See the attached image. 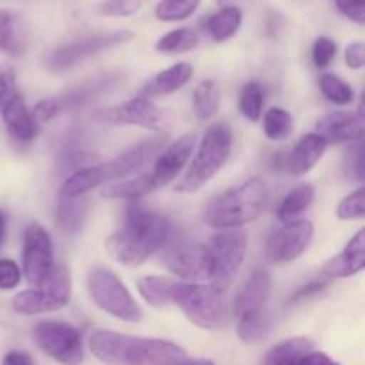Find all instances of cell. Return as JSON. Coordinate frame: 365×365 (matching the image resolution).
<instances>
[{
    "mask_svg": "<svg viewBox=\"0 0 365 365\" xmlns=\"http://www.w3.org/2000/svg\"><path fill=\"white\" fill-rule=\"evenodd\" d=\"M248 237L242 228L220 230L207 246L209 252L210 284L217 291H225L234 284L246 257Z\"/></svg>",
    "mask_w": 365,
    "mask_h": 365,
    "instance_id": "ba28073f",
    "label": "cell"
},
{
    "mask_svg": "<svg viewBox=\"0 0 365 365\" xmlns=\"http://www.w3.org/2000/svg\"><path fill=\"white\" fill-rule=\"evenodd\" d=\"M24 277L29 284L39 287L53 271V245L45 227L38 223L29 225L24 235Z\"/></svg>",
    "mask_w": 365,
    "mask_h": 365,
    "instance_id": "5bb4252c",
    "label": "cell"
},
{
    "mask_svg": "<svg viewBox=\"0 0 365 365\" xmlns=\"http://www.w3.org/2000/svg\"><path fill=\"white\" fill-rule=\"evenodd\" d=\"M365 216V192L364 187L360 185L356 191H353L351 195L346 196L337 207V217L344 221H353V220H362Z\"/></svg>",
    "mask_w": 365,
    "mask_h": 365,
    "instance_id": "f35d334b",
    "label": "cell"
},
{
    "mask_svg": "<svg viewBox=\"0 0 365 365\" xmlns=\"http://www.w3.org/2000/svg\"><path fill=\"white\" fill-rule=\"evenodd\" d=\"M232 143H234V132L228 123H214L212 127L207 128L191 166L180 178L175 191L184 195L200 191L225 166L230 157Z\"/></svg>",
    "mask_w": 365,
    "mask_h": 365,
    "instance_id": "5b68a950",
    "label": "cell"
},
{
    "mask_svg": "<svg viewBox=\"0 0 365 365\" xmlns=\"http://www.w3.org/2000/svg\"><path fill=\"white\" fill-rule=\"evenodd\" d=\"M71 296V274L68 267L57 266L39 287L18 292L11 307L21 316L53 312L68 305Z\"/></svg>",
    "mask_w": 365,
    "mask_h": 365,
    "instance_id": "9c48e42d",
    "label": "cell"
},
{
    "mask_svg": "<svg viewBox=\"0 0 365 365\" xmlns=\"http://www.w3.org/2000/svg\"><path fill=\"white\" fill-rule=\"evenodd\" d=\"M264 109V88L260 82H248L239 95V110L250 121H259Z\"/></svg>",
    "mask_w": 365,
    "mask_h": 365,
    "instance_id": "d6a6232c",
    "label": "cell"
},
{
    "mask_svg": "<svg viewBox=\"0 0 365 365\" xmlns=\"http://www.w3.org/2000/svg\"><path fill=\"white\" fill-rule=\"evenodd\" d=\"M134 38L130 31H114L103 32V34H91L84 38L73 39V41L63 43L50 50L45 57V66L50 71H66L88 57L96 56L113 46L123 45Z\"/></svg>",
    "mask_w": 365,
    "mask_h": 365,
    "instance_id": "30bf717a",
    "label": "cell"
},
{
    "mask_svg": "<svg viewBox=\"0 0 365 365\" xmlns=\"http://www.w3.org/2000/svg\"><path fill=\"white\" fill-rule=\"evenodd\" d=\"M292 132V116L282 107H271L264 114V134L271 141H282Z\"/></svg>",
    "mask_w": 365,
    "mask_h": 365,
    "instance_id": "836d02e7",
    "label": "cell"
},
{
    "mask_svg": "<svg viewBox=\"0 0 365 365\" xmlns=\"http://www.w3.org/2000/svg\"><path fill=\"white\" fill-rule=\"evenodd\" d=\"M150 192H152V189H150L148 177H146V173H143L134 178H125L118 184H107L100 191V195L107 200H138L150 195Z\"/></svg>",
    "mask_w": 365,
    "mask_h": 365,
    "instance_id": "f546056e",
    "label": "cell"
},
{
    "mask_svg": "<svg viewBox=\"0 0 365 365\" xmlns=\"http://www.w3.org/2000/svg\"><path fill=\"white\" fill-rule=\"evenodd\" d=\"M351 157L355 160L349 163V168H351L349 171H353V177H355L356 180L364 182V155H362V145H360V143L356 145V148L353 150Z\"/></svg>",
    "mask_w": 365,
    "mask_h": 365,
    "instance_id": "c3c4849f",
    "label": "cell"
},
{
    "mask_svg": "<svg viewBox=\"0 0 365 365\" xmlns=\"http://www.w3.org/2000/svg\"><path fill=\"white\" fill-rule=\"evenodd\" d=\"M335 53H337V43L334 39L327 38V36H321V38L316 39L312 48V61L316 64V68L324 70V68L330 66Z\"/></svg>",
    "mask_w": 365,
    "mask_h": 365,
    "instance_id": "ab89813d",
    "label": "cell"
},
{
    "mask_svg": "<svg viewBox=\"0 0 365 365\" xmlns=\"http://www.w3.org/2000/svg\"><path fill=\"white\" fill-rule=\"evenodd\" d=\"M198 41V32L195 29L180 27L160 36L155 43V50L160 53H182L196 48Z\"/></svg>",
    "mask_w": 365,
    "mask_h": 365,
    "instance_id": "1f68e13d",
    "label": "cell"
},
{
    "mask_svg": "<svg viewBox=\"0 0 365 365\" xmlns=\"http://www.w3.org/2000/svg\"><path fill=\"white\" fill-rule=\"evenodd\" d=\"M160 250H163L160 262L175 277L191 282L210 280L209 252L205 245L192 239H173V241L168 239Z\"/></svg>",
    "mask_w": 365,
    "mask_h": 365,
    "instance_id": "7c38bea8",
    "label": "cell"
},
{
    "mask_svg": "<svg viewBox=\"0 0 365 365\" xmlns=\"http://www.w3.org/2000/svg\"><path fill=\"white\" fill-rule=\"evenodd\" d=\"M242 24V11L235 6H227L214 13L207 20L205 29L210 38L217 43H223L230 39L239 31Z\"/></svg>",
    "mask_w": 365,
    "mask_h": 365,
    "instance_id": "4316f807",
    "label": "cell"
},
{
    "mask_svg": "<svg viewBox=\"0 0 365 365\" xmlns=\"http://www.w3.org/2000/svg\"><path fill=\"white\" fill-rule=\"evenodd\" d=\"M36 346L63 365H81L84 360L81 331L63 321H41L32 330Z\"/></svg>",
    "mask_w": 365,
    "mask_h": 365,
    "instance_id": "8fae6325",
    "label": "cell"
},
{
    "mask_svg": "<svg viewBox=\"0 0 365 365\" xmlns=\"http://www.w3.org/2000/svg\"><path fill=\"white\" fill-rule=\"evenodd\" d=\"M271 292V278L266 271L259 269L248 278L245 287L237 294L234 303V312L237 317L250 314H262Z\"/></svg>",
    "mask_w": 365,
    "mask_h": 365,
    "instance_id": "d6986e66",
    "label": "cell"
},
{
    "mask_svg": "<svg viewBox=\"0 0 365 365\" xmlns=\"http://www.w3.org/2000/svg\"><path fill=\"white\" fill-rule=\"evenodd\" d=\"M327 145L328 143L319 134H316V132L303 135L296 143V146L292 148L291 155L287 159V168L291 171V175L302 177V175L309 173L323 159L324 152H327Z\"/></svg>",
    "mask_w": 365,
    "mask_h": 365,
    "instance_id": "44dd1931",
    "label": "cell"
},
{
    "mask_svg": "<svg viewBox=\"0 0 365 365\" xmlns=\"http://www.w3.org/2000/svg\"><path fill=\"white\" fill-rule=\"evenodd\" d=\"M237 335L246 344L260 342L266 339L269 331V321L262 314H250V316L237 317Z\"/></svg>",
    "mask_w": 365,
    "mask_h": 365,
    "instance_id": "d590c367",
    "label": "cell"
},
{
    "mask_svg": "<svg viewBox=\"0 0 365 365\" xmlns=\"http://www.w3.org/2000/svg\"><path fill=\"white\" fill-rule=\"evenodd\" d=\"M314 344L310 339L307 337H292L287 341L280 342L274 348H271L267 351V355L264 356L262 365H294L302 359L303 355H307L309 351H312Z\"/></svg>",
    "mask_w": 365,
    "mask_h": 365,
    "instance_id": "83f0119b",
    "label": "cell"
},
{
    "mask_svg": "<svg viewBox=\"0 0 365 365\" xmlns=\"http://www.w3.org/2000/svg\"><path fill=\"white\" fill-rule=\"evenodd\" d=\"M202 0H160L155 7V16L160 21H182L198 9Z\"/></svg>",
    "mask_w": 365,
    "mask_h": 365,
    "instance_id": "8d00e7d4",
    "label": "cell"
},
{
    "mask_svg": "<svg viewBox=\"0 0 365 365\" xmlns=\"http://www.w3.org/2000/svg\"><path fill=\"white\" fill-rule=\"evenodd\" d=\"M180 365H216V364H214L212 360H207V359H196V360L187 359L185 362H182Z\"/></svg>",
    "mask_w": 365,
    "mask_h": 365,
    "instance_id": "f907efd6",
    "label": "cell"
},
{
    "mask_svg": "<svg viewBox=\"0 0 365 365\" xmlns=\"http://www.w3.org/2000/svg\"><path fill=\"white\" fill-rule=\"evenodd\" d=\"M195 143L196 134L195 132H189V134H184L180 139L171 143V145L157 157L155 164H153V171L146 173L152 192L164 187V185L171 184V182L180 175V171L184 170L185 164H187L189 157L192 155Z\"/></svg>",
    "mask_w": 365,
    "mask_h": 365,
    "instance_id": "2e32d148",
    "label": "cell"
},
{
    "mask_svg": "<svg viewBox=\"0 0 365 365\" xmlns=\"http://www.w3.org/2000/svg\"><path fill=\"white\" fill-rule=\"evenodd\" d=\"M171 303L184 312L195 327L216 331L225 324V303L221 291L212 285L177 284L171 291Z\"/></svg>",
    "mask_w": 365,
    "mask_h": 365,
    "instance_id": "8992f818",
    "label": "cell"
},
{
    "mask_svg": "<svg viewBox=\"0 0 365 365\" xmlns=\"http://www.w3.org/2000/svg\"><path fill=\"white\" fill-rule=\"evenodd\" d=\"M267 196L269 189L262 178H248L214 198L203 212V221L216 230L241 228L262 214Z\"/></svg>",
    "mask_w": 365,
    "mask_h": 365,
    "instance_id": "277c9868",
    "label": "cell"
},
{
    "mask_svg": "<svg viewBox=\"0 0 365 365\" xmlns=\"http://www.w3.org/2000/svg\"><path fill=\"white\" fill-rule=\"evenodd\" d=\"M314 239V225L307 220L292 221L285 223L267 239L264 246V257L267 264L273 266H282L292 260L299 259L309 248Z\"/></svg>",
    "mask_w": 365,
    "mask_h": 365,
    "instance_id": "4fadbf2b",
    "label": "cell"
},
{
    "mask_svg": "<svg viewBox=\"0 0 365 365\" xmlns=\"http://www.w3.org/2000/svg\"><path fill=\"white\" fill-rule=\"evenodd\" d=\"M96 120L109 125H135L145 128H160L164 121V113L150 102L145 96H135L127 102L116 103V106L106 107L96 113Z\"/></svg>",
    "mask_w": 365,
    "mask_h": 365,
    "instance_id": "9a60e30c",
    "label": "cell"
},
{
    "mask_svg": "<svg viewBox=\"0 0 365 365\" xmlns=\"http://www.w3.org/2000/svg\"><path fill=\"white\" fill-rule=\"evenodd\" d=\"M220 88L214 81H203L192 93V109L200 121H209L220 109Z\"/></svg>",
    "mask_w": 365,
    "mask_h": 365,
    "instance_id": "f1b7e54d",
    "label": "cell"
},
{
    "mask_svg": "<svg viewBox=\"0 0 365 365\" xmlns=\"http://www.w3.org/2000/svg\"><path fill=\"white\" fill-rule=\"evenodd\" d=\"M173 285L175 282L166 277H143L138 282V291L148 305L166 307L171 303Z\"/></svg>",
    "mask_w": 365,
    "mask_h": 365,
    "instance_id": "4dcf8cb0",
    "label": "cell"
},
{
    "mask_svg": "<svg viewBox=\"0 0 365 365\" xmlns=\"http://www.w3.org/2000/svg\"><path fill=\"white\" fill-rule=\"evenodd\" d=\"M294 365H341V364L335 362L334 359H330L327 353L314 351L312 349V351H309L307 355H303Z\"/></svg>",
    "mask_w": 365,
    "mask_h": 365,
    "instance_id": "7dc6e473",
    "label": "cell"
},
{
    "mask_svg": "<svg viewBox=\"0 0 365 365\" xmlns=\"http://www.w3.org/2000/svg\"><path fill=\"white\" fill-rule=\"evenodd\" d=\"M16 93V75H14L13 68L0 64V110Z\"/></svg>",
    "mask_w": 365,
    "mask_h": 365,
    "instance_id": "b9f144b4",
    "label": "cell"
},
{
    "mask_svg": "<svg viewBox=\"0 0 365 365\" xmlns=\"http://www.w3.org/2000/svg\"><path fill=\"white\" fill-rule=\"evenodd\" d=\"M2 365H34V360L25 351H9L4 356Z\"/></svg>",
    "mask_w": 365,
    "mask_h": 365,
    "instance_id": "681fc988",
    "label": "cell"
},
{
    "mask_svg": "<svg viewBox=\"0 0 365 365\" xmlns=\"http://www.w3.org/2000/svg\"><path fill=\"white\" fill-rule=\"evenodd\" d=\"M344 59H346V64H348L351 70H362L364 64H365V46H364V43L355 41V43H351V45L346 46Z\"/></svg>",
    "mask_w": 365,
    "mask_h": 365,
    "instance_id": "f6af8a7d",
    "label": "cell"
},
{
    "mask_svg": "<svg viewBox=\"0 0 365 365\" xmlns=\"http://www.w3.org/2000/svg\"><path fill=\"white\" fill-rule=\"evenodd\" d=\"M61 110H59V103H57L56 98H45L41 100L39 103H36L34 109L31 110L32 118L36 120V123H45V121L52 120L53 116H57Z\"/></svg>",
    "mask_w": 365,
    "mask_h": 365,
    "instance_id": "ee69618b",
    "label": "cell"
},
{
    "mask_svg": "<svg viewBox=\"0 0 365 365\" xmlns=\"http://www.w3.org/2000/svg\"><path fill=\"white\" fill-rule=\"evenodd\" d=\"M89 349L107 365H180L187 360V353L175 342L130 337L106 330L91 335Z\"/></svg>",
    "mask_w": 365,
    "mask_h": 365,
    "instance_id": "7a4b0ae2",
    "label": "cell"
},
{
    "mask_svg": "<svg viewBox=\"0 0 365 365\" xmlns=\"http://www.w3.org/2000/svg\"><path fill=\"white\" fill-rule=\"evenodd\" d=\"M335 6L349 20L360 25L365 21V0H335Z\"/></svg>",
    "mask_w": 365,
    "mask_h": 365,
    "instance_id": "7bdbcfd3",
    "label": "cell"
},
{
    "mask_svg": "<svg viewBox=\"0 0 365 365\" xmlns=\"http://www.w3.org/2000/svg\"><path fill=\"white\" fill-rule=\"evenodd\" d=\"M146 0H103L95 7V13L100 16L127 18L138 13Z\"/></svg>",
    "mask_w": 365,
    "mask_h": 365,
    "instance_id": "74e56055",
    "label": "cell"
},
{
    "mask_svg": "<svg viewBox=\"0 0 365 365\" xmlns=\"http://www.w3.org/2000/svg\"><path fill=\"white\" fill-rule=\"evenodd\" d=\"M171 225L164 214L141 203H128L120 230L109 235L106 250L118 264L138 267L159 252L170 239Z\"/></svg>",
    "mask_w": 365,
    "mask_h": 365,
    "instance_id": "6da1fadb",
    "label": "cell"
},
{
    "mask_svg": "<svg viewBox=\"0 0 365 365\" xmlns=\"http://www.w3.org/2000/svg\"><path fill=\"white\" fill-rule=\"evenodd\" d=\"M316 134L327 143L360 141L364 135V116L348 110L330 113L317 121Z\"/></svg>",
    "mask_w": 365,
    "mask_h": 365,
    "instance_id": "e0dca14e",
    "label": "cell"
},
{
    "mask_svg": "<svg viewBox=\"0 0 365 365\" xmlns=\"http://www.w3.org/2000/svg\"><path fill=\"white\" fill-rule=\"evenodd\" d=\"M4 237H6V216L0 212V245H2Z\"/></svg>",
    "mask_w": 365,
    "mask_h": 365,
    "instance_id": "816d5d0a",
    "label": "cell"
},
{
    "mask_svg": "<svg viewBox=\"0 0 365 365\" xmlns=\"http://www.w3.org/2000/svg\"><path fill=\"white\" fill-rule=\"evenodd\" d=\"M314 196L316 191L310 184H299L294 189L285 195V198L282 200V203L278 205L277 216L282 223H292V221H298V217L312 205Z\"/></svg>",
    "mask_w": 365,
    "mask_h": 365,
    "instance_id": "484cf974",
    "label": "cell"
},
{
    "mask_svg": "<svg viewBox=\"0 0 365 365\" xmlns=\"http://www.w3.org/2000/svg\"><path fill=\"white\" fill-rule=\"evenodd\" d=\"M321 93L330 100L331 103L337 106H348L353 102V88L344 81V78L337 77L334 73H323L319 78Z\"/></svg>",
    "mask_w": 365,
    "mask_h": 365,
    "instance_id": "e575fe53",
    "label": "cell"
},
{
    "mask_svg": "<svg viewBox=\"0 0 365 365\" xmlns=\"http://www.w3.org/2000/svg\"><path fill=\"white\" fill-rule=\"evenodd\" d=\"M29 34L16 13L0 9V52L11 57H21L27 52Z\"/></svg>",
    "mask_w": 365,
    "mask_h": 365,
    "instance_id": "603a6c76",
    "label": "cell"
},
{
    "mask_svg": "<svg viewBox=\"0 0 365 365\" xmlns=\"http://www.w3.org/2000/svg\"><path fill=\"white\" fill-rule=\"evenodd\" d=\"M324 289H327V284H324V282H312V284H307L292 294V298L289 299V303H298L305 298H312V296H316L317 292L324 291Z\"/></svg>",
    "mask_w": 365,
    "mask_h": 365,
    "instance_id": "bcb514c9",
    "label": "cell"
},
{
    "mask_svg": "<svg viewBox=\"0 0 365 365\" xmlns=\"http://www.w3.org/2000/svg\"><path fill=\"white\" fill-rule=\"evenodd\" d=\"M365 266V232L359 230L346 245L341 255L328 260L323 274L328 278H348L360 273Z\"/></svg>",
    "mask_w": 365,
    "mask_h": 365,
    "instance_id": "ffe728a7",
    "label": "cell"
},
{
    "mask_svg": "<svg viewBox=\"0 0 365 365\" xmlns=\"http://www.w3.org/2000/svg\"><path fill=\"white\" fill-rule=\"evenodd\" d=\"M160 146H163V139H146V141L130 146L110 160L96 164V166L81 168L64 180L59 196H66V198L84 196L103 184L107 185L110 182L125 180L138 170H141L143 166H146L148 160L159 152Z\"/></svg>",
    "mask_w": 365,
    "mask_h": 365,
    "instance_id": "3957f363",
    "label": "cell"
},
{
    "mask_svg": "<svg viewBox=\"0 0 365 365\" xmlns=\"http://www.w3.org/2000/svg\"><path fill=\"white\" fill-rule=\"evenodd\" d=\"M88 292L98 309L116 319L125 323H139L143 319L139 303L110 269L93 267L88 274Z\"/></svg>",
    "mask_w": 365,
    "mask_h": 365,
    "instance_id": "52a82bcc",
    "label": "cell"
},
{
    "mask_svg": "<svg viewBox=\"0 0 365 365\" xmlns=\"http://www.w3.org/2000/svg\"><path fill=\"white\" fill-rule=\"evenodd\" d=\"M21 280V269L11 259H0V291H11L18 287Z\"/></svg>",
    "mask_w": 365,
    "mask_h": 365,
    "instance_id": "60d3db41",
    "label": "cell"
},
{
    "mask_svg": "<svg viewBox=\"0 0 365 365\" xmlns=\"http://www.w3.org/2000/svg\"><path fill=\"white\" fill-rule=\"evenodd\" d=\"M4 125L13 139L20 143H31L38 135L39 125L32 118L31 110L25 106V100L20 93L13 96L0 110Z\"/></svg>",
    "mask_w": 365,
    "mask_h": 365,
    "instance_id": "ac0fdd59",
    "label": "cell"
},
{
    "mask_svg": "<svg viewBox=\"0 0 365 365\" xmlns=\"http://www.w3.org/2000/svg\"><path fill=\"white\" fill-rule=\"evenodd\" d=\"M89 212V200L84 196H59L57 205V227L66 234H75L86 223Z\"/></svg>",
    "mask_w": 365,
    "mask_h": 365,
    "instance_id": "d4e9b609",
    "label": "cell"
},
{
    "mask_svg": "<svg viewBox=\"0 0 365 365\" xmlns=\"http://www.w3.org/2000/svg\"><path fill=\"white\" fill-rule=\"evenodd\" d=\"M192 73H195V70H192V66L189 63L173 64V66L159 71L155 77L150 78V81L141 88V96L152 98V96L171 95V93L184 88V86L191 81Z\"/></svg>",
    "mask_w": 365,
    "mask_h": 365,
    "instance_id": "7402d4cb",
    "label": "cell"
},
{
    "mask_svg": "<svg viewBox=\"0 0 365 365\" xmlns=\"http://www.w3.org/2000/svg\"><path fill=\"white\" fill-rule=\"evenodd\" d=\"M120 75L116 73H106L98 75V77H93L89 81L82 82V84L75 86V88L68 89L63 96H59L57 103H59V110L63 109H77V107L84 106L86 102L95 98L100 93L107 91L113 84H116Z\"/></svg>",
    "mask_w": 365,
    "mask_h": 365,
    "instance_id": "cb8c5ba5",
    "label": "cell"
}]
</instances>
